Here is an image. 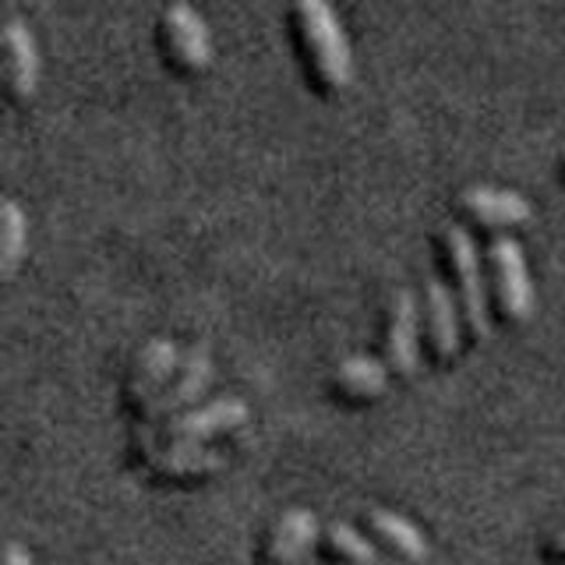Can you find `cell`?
Wrapping results in <instances>:
<instances>
[{"mask_svg":"<svg viewBox=\"0 0 565 565\" xmlns=\"http://www.w3.org/2000/svg\"><path fill=\"white\" fill-rule=\"evenodd\" d=\"M212 382V353H209V343L199 340L191 343L184 353H181V364H177L173 379L163 385V393H159L146 411L138 414V424H135V452L146 459L159 449V424H170L177 414L191 411V403L205 393V385Z\"/></svg>","mask_w":565,"mask_h":565,"instance_id":"cell-1","label":"cell"},{"mask_svg":"<svg viewBox=\"0 0 565 565\" xmlns=\"http://www.w3.org/2000/svg\"><path fill=\"white\" fill-rule=\"evenodd\" d=\"M294 22L300 32V46H305L308 71L322 88H343L350 82V43L340 14H335L326 0H297Z\"/></svg>","mask_w":565,"mask_h":565,"instance_id":"cell-2","label":"cell"},{"mask_svg":"<svg viewBox=\"0 0 565 565\" xmlns=\"http://www.w3.org/2000/svg\"><path fill=\"white\" fill-rule=\"evenodd\" d=\"M441 247H446V265L452 276V294L463 308V322L473 332V340H488L491 332V311H488V282L481 269V255L467 226L452 220L441 223Z\"/></svg>","mask_w":565,"mask_h":565,"instance_id":"cell-3","label":"cell"},{"mask_svg":"<svg viewBox=\"0 0 565 565\" xmlns=\"http://www.w3.org/2000/svg\"><path fill=\"white\" fill-rule=\"evenodd\" d=\"M484 252H488L491 287H494V300H499L502 318L505 322H526L530 305H534V287H530L520 241L499 230V234H491Z\"/></svg>","mask_w":565,"mask_h":565,"instance_id":"cell-4","label":"cell"},{"mask_svg":"<svg viewBox=\"0 0 565 565\" xmlns=\"http://www.w3.org/2000/svg\"><path fill=\"white\" fill-rule=\"evenodd\" d=\"M159 32H163V46L170 61L181 71H205L212 61V40L205 29V18L194 11L188 0L167 4L159 14Z\"/></svg>","mask_w":565,"mask_h":565,"instance_id":"cell-5","label":"cell"},{"mask_svg":"<svg viewBox=\"0 0 565 565\" xmlns=\"http://www.w3.org/2000/svg\"><path fill=\"white\" fill-rule=\"evenodd\" d=\"M177 364H181L177 343L170 335H152V340L135 353V361L128 367V379H124V403H128L135 414H141L159 393H163V385L173 379Z\"/></svg>","mask_w":565,"mask_h":565,"instance_id":"cell-6","label":"cell"},{"mask_svg":"<svg viewBox=\"0 0 565 565\" xmlns=\"http://www.w3.org/2000/svg\"><path fill=\"white\" fill-rule=\"evenodd\" d=\"M244 420H247V403L241 396H216L177 414L163 428V441H173V446H205L212 435H223Z\"/></svg>","mask_w":565,"mask_h":565,"instance_id":"cell-7","label":"cell"},{"mask_svg":"<svg viewBox=\"0 0 565 565\" xmlns=\"http://www.w3.org/2000/svg\"><path fill=\"white\" fill-rule=\"evenodd\" d=\"M385 364L396 375H414L420 347H417V297L411 287H399L388 294V315H385Z\"/></svg>","mask_w":565,"mask_h":565,"instance_id":"cell-8","label":"cell"},{"mask_svg":"<svg viewBox=\"0 0 565 565\" xmlns=\"http://www.w3.org/2000/svg\"><path fill=\"white\" fill-rule=\"evenodd\" d=\"M424 326H428V347L435 353V361H452L459 353V335H463V308L452 294L446 279L428 276L424 287Z\"/></svg>","mask_w":565,"mask_h":565,"instance_id":"cell-9","label":"cell"},{"mask_svg":"<svg viewBox=\"0 0 565 565\" xmlns=\"http://www.w3.org/2000/svg\"><path fill=\"white\" fill-rule=\"evenodd\" d=\"M318 537V520L305 505H290L282 516L273 520L269 534L262 541V565H297L308 555Z\"/></svg>","mask_w":565,"mask_h":565,"instance_id":"cell-10","label":"cell"},{"mask_svg":"<svg viewBox=\"0 0 565 565\" xmlns=\"http://www.w3.org/2000/svg\"><path fill=\"white\" fill-rule=\"evenodd\" d=\"M0 46H4L8 88L18 99L32 96L35 82H40V50H35L32 29L18 14H4V22H0Z\"/></svg>","mask_w":565,"mask_h":565,"instance_id":"cell-11","label":"cell"},{"mask_svg":"<svg viewBox=\"0 0 565 565\" xmlns=\"http://www.w3.org/2000/svg\"><path fill=\"white\" fill-rule=\"evenodd\" d=\"M459 209L467 212L470 220L484 223V226H516L530 220V202L520 191L512 188H491V184H470L459 191Z\"/></svg>","mask_w":565,"mask_h":565,"instance_id":"cell-12","label":"cell"},{"mask_svg":"<svg viewBox=\"0 0 565 565\" xmlns=\"http://www.w3.org/2000/svg\"><path fill=\"white\" fill-rule=\"evenodd\" d=\"M226 463L223 449L212 446H173V441H159V449L146 456V467L163 477V481H181V477H205L216 473Z\"/></svg>","mask_w":565,"mask_h":565,"instance_id":"cell-13","label":"cell"},{"mask_svg":"<svg viewBox=\"0 0 565 565\" xmlns=\"http://www.w3.org/2000/svg\"><path fill=\"white\" fill-rule=\"evenodd\" d=\"M364 523L371 530V537H375L385 552H393L396 558H403V562H424V558H428V541H424L420 530L406 516H399V512L385 509V505H371Z\"/></svg>","mask_w":565,"mask_h":565,"instance_id":"cell-14","label":"cell"},{"mask_svg":"<svg viewBox=\"0 0 565 565\" xmlns=\"http://www.w3.org/2000/svg\"><path fill=\"white\" fill-rule=\"evenodd\" d=\"M332 385L350 399H375L388 385V364L385 358H371V353H350L335 364Z\"/></svg>","mask_w":565,"mask_h":565,"instance_id":"cell-15","label":"cell"},{"mask_svg":"<svg viewBox=\"0 0 565 565\" xmlns=\"http://www.w3.org/2000/svg\"><path fill=\"white\" fill-rule=\"evenodd\" d=\"M326 544L332 547L335 555H340L347 565H399L396 558H388L385 552H379L375 544H371L361 530H353L350 523L335 520L326 526Z\"/></svg>","mask_w":565,"mask_h":565,"instance_id":"cell-16","label":"cell"},{"mask_svg":"<svg viewBox=\"0 0 565 565\" xmlns=\"http://www.w3.org/2000/svg\"><path fill=\"white\" fill-rule=\"evenodd\" d=\"M25 247V216L14 199L0 202V273L11 276Z\"/></svg>","mask_w":565,"mask_h":565,"instance_id":"cell-17","label":"cell"},{"mask_svg":"<svg viewBox=\"0 0 565 565\" xmlns=\"http://www.w3.org/2000/svg\"><path fill=\"white\" fill-rule=\"evenodd\" d=\"M544 552L552 558H565V512H562V520L552 526V534L544 537Z\"/></svg>","mask_w":565,"mask_h":565,"instance_id":"cell-18","label":"cell"},{"mask_svg":"<svg viewBox=\"0 0 565 565\" xmlns=\"http://www.w3.org/2000/svg\"><path fill=\"white\" fill-rule=\"evenodd\" d=\"M4 565H32V555L18 541H8V547H4Z\"/></svg>","mask_w":565,"mask_h":565,"instance_id":"cell-19","label":"cell"},{"mask_svg":"<svg viewBox=\"0 0 565 565\" xmlns=\"http://www.w3.org/2000/svg\"><path fill=\"white\" fill-rule=\"evenodd\" d=\"M315 565H329V562H315Z\"/></svg>","mask_w":565,"mask_h":565,"instance_id":"cell-20","label":"cell"},{"mask_svg":"<svg viewBox=\"0 0 565 565\" xmlns=\"http://www.w3.org/2000/svg\"><path fill=\"white\" fill-rule=\"evenodd\" d=\"M562 163H565V149H562Z\"/></svg>","mask_w":565,"mask_h":565,"instance_id":"cell-21","label":"cell"}]
</instances>
